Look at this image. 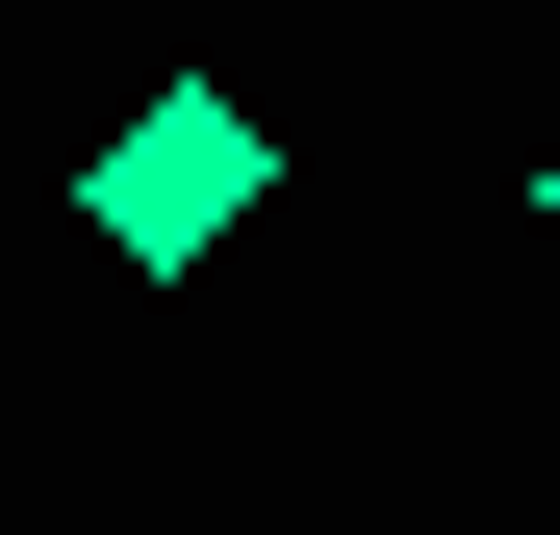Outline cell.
Listing matches in <instances>:
<instances>
[{
    "mask_svg": "<svg viewBox=\"0 0 560 535\" xmlns=\"http://www.w3.org/2000/svg\"><path fill=\"white\" fill-rule=\"evenodd\" d=\"M535 205H560V153H535Z\"/></svg>",
    "mask_w": 560,
    "mask_h": 535,
    "instance_id": "obj_2",
    "label": "cell"
},
{
    "mask_svg": "<svg viewBox=\"0 0 560 535\" xmlns=\"http://www.w3.org/2000/svg\"><path fill=\"white\" fill-rule=\"evenodd\" d=\"M280 205V128L230 103V77H153V103L103 128V153H77V230H103L128 255V281H205V255Z\"/></svg>",
    "mask_w": 560,
    "mask_h": 535,
    "instance_id": "obj_1",
    "label": "cell"
}]
</instances>
